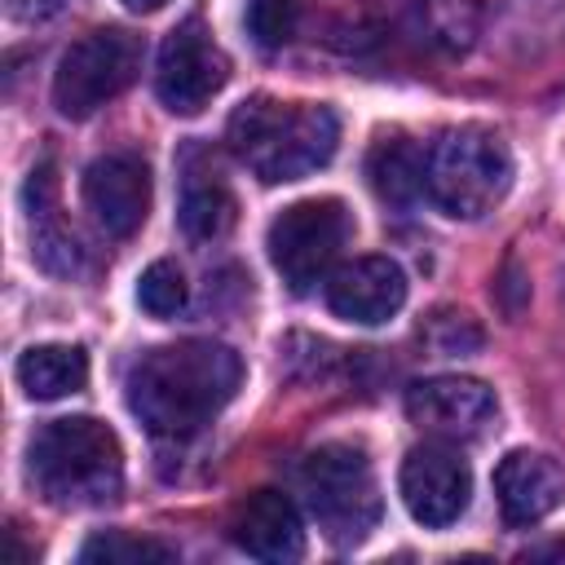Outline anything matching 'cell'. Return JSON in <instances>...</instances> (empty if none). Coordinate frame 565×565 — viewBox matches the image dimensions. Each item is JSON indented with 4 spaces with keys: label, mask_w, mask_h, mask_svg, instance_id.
I'll return each mask as SVG.
<instances>
[{
    "label": "cell",
    "mask_w": 565,
    "mask_h": 565,
    "mask_svg": "<svg viewBox=\"0 0 565 565\" xmlns=\"http://www.w3.org/2000/svg\"><path fill=\"white\" fill-rule=\"evenodd\" d=\"M124 4H128L132 13H154V9H163L168 0H124Z\"/></svg>",
    "instance_id": "cell-22"
},
{
    "label": "cell",
    "mask_w": 565,
    "mask_h": 565,
    "mask_svg": "<svg viewBox=\"0 0 565 565\" xmlns=\"http://www.w3.org/2000/svg\"><path fill=\"white\" fill-rule=\"evenodd\" d=\"M234 194L230 185L221 181L216 168H185V185H181V207H177V221L185 230V238L194 243H212V238H225L230 225H234Z\"/></svg>",
    "instance_id": "cell-16"
},
{
    "label": "cell",
    "mask_w": 565,
    "mask_h": 565,
    "mask_svg": "<svg viewBox=\"0 0 565 565\" xmlns=\"http://www.w3.org/2000/svg\"><path fill=\"white\" fill-rule=\"evenodd\" d=\"M137 305L150 318H172L185 309V278L172 260H154L141 278H137Z\"/></svg>",
    "instance_id": "cell-20"
},
{
    "label": "cell",
    "mask_w": 565,
    "mask_h": 565,
    "mask_svg": "<svg viewBox=\"0 0 565 565\" xmlns=\"http://www.w3.org/2000/svg\"><path fill=\"white\" fill-rule=\"evenodd\" d=\"M247 31L256 35V44L278 49L291 40L296 31V4L291 0H252L247 4Z\"/></svg>",
    "instance_id": "cell-21"
},
{
    "label": "cell",
    "mask_w": 565,
    "mask_h": 565,
    "mask_svg": "<svg viewBox=\"0 0 565 565\" xmlns=\"http://www.w3.org/2000/svg\"><path fill=\"white\" fill-rule=\"evenodd\" d=\"M508 185H512V154L503 137L481 124L446 128L424 150V199L455 221L486 216L508 194Z\"/></svg>",
    "instance_id": "cell-4"
},
{
    "label": "cell",
    "mask_w": 565,
    "mask_h": 565,
    "mask_svg": "<svg viewBox=\"0 0 565 565\" xmlns=\"http://www.w3.org/2000/svg\"><path fill=\"white\" fill-rule=\"evenodd\" d=\"M84 207L110 238H132L150 212V168L132 150H110L84 168Z\"/></svg>",
    "instance_id": "cell-11"
},
{
    "label": "cell",
    "mask_w": 565,
    "mask_h": 565,
    "mask_svg": "<svg viewBox=\"0 0 565 565\" xmlns=\"http://www.w3.org/2000/svg\"><path fill=\"white\" fill-rule=\"evenodd\" d=\"M397 490H402L406 512L419 525L446 530L468 512L472 468H468V459L459 450H450V441H424L402 459Z\"/></svg>",
    "instance_id": "cell-10"
},
{
    "label": "cell",
    "mask_w": 565,
    "mask_h": 565,
    "mask_svg": "<svg viewBox=\"0 0 565 565\" xmlns=\"http://www.w3.org/2000/svg\"><path fill=\"white\" fill-rule=\"evenodd\" d=\"M141 71V40L124 26H102L75 40L53 71V106L66 119H88L115 102Z\"/></svg>",
    "instance_id": "cell-6"
},
{
    "label": "cell",
    "mask_w": 565,
    "mask_h": 565,
    "mask_svg": "<svg viewBox=\"0 0 565 565\" xmlns=\"http://www.w3.org/2000/svg\"><path fill=\"white\" fill-rule=\"evenodd\" d=\"M225 141L256 181L282 185L331 163L340 146V119L313 102L247 97L230 115Z\"/></svg>",
    "instance_id": "cell-2"
},
{
    "label": "cell",
    "mask_w": 565,
    "mask_h": 565,
    "mask_svg": "<svg viewBox=\"0 0 565 565\" xmlns=\"http://www.w3.org/2000/svg\"><path fill=\"white\" fill-rule=\"evenodd\" d=\"M296 481H300L309 516L318 521V530L331 543L353 547L380 525L384 499H380V481H375V468L362 446L327 441V446L309 450L300 459Z\"/></svg>",
    "instance_id": "cell-5"
},
{
    "label": "cell",
    "mask_w": 565,
    "mask_h": 565,
    "mask_svg": "<svg viewBox=\"0 0 565 565\" xmlns=\"http://www.w3.org/2000/svg\"><path fill=\"white\" fill-rule=\"evenodd\" d=\"M406 305V274L388 256H358L327 274V309L358 327H380Z\"/></svg>",
    "instance_id": "cell-12"
},
{
    "label": "cell",
    "mask_w": 565,
    "mask_h": 565,
    "mask_svg": "<svg viewBox=\"0 0 565 565\" xmlns=\"http://www.w3.org/2000/svg\"><path fill=\"white\" fill-rule=\"evenodd\" d=\"M26 216H31V256L49 269V274H79L84 265V247L79 238L62 225L57 216V177L53 163H40L26 181Z\"/></svg>",
    "instance_id": "cell-15"
},
{
    "label": "cell",
    "mask_w": 565,
    "mask_h": 565,
    "mask_svg": "<svg viewBox=\"0 0 565 565\" xmlns=\"http://www.w3.org/2000/svg\"><path fill=\"white\" fill-rule=\"evenodd\" d=\"M406 415L437 441H477L494 428V388L472 375H428L406 388Z\"/></svg>",
    "instance_id": "cell-9"
},
{
    "label": "cell",
    "mask_w": 565,
    "mask_h": 565,
    "mask_svg": "<svg viewBox=\"0 0 565 565\" xmlns=\"http://www.w3.org/2000/svg\"><path fill=\"white\" fill-rule=\"evenodd\" d=\"M26 477L57 508H97L124 490V446L93 415L49 419L26 441Z\"/></svg>",
    "instance_id": "cell-3"
},
{
    "label": "cell",
    "mask_w": 565,
    "mask_h": 565,
    "mask_svg": "<svg viewBox=\"0 0 565 565\" xmlns=\"http://www.w3.org/2000/svg\"><path fill=\"white\" fill-rule=\"evenodd\" d=\"M366 177H371V190L393 203V207H406L415 199H424V150L393 137V141H380L366 159Z\"/></svg>",
    "instance_id": "cell-18"
},
{
    "label": "cell",
    "mask_w": 565,
    "mask_h": 565,
    "mask_svg": "<svg viewBox=\"0 0 565 565\" xmlns=\"http://www.w3.org/2000/svg\"><path fill=\"white\" fill-rule=\"evenodd\" d=\"M230 534H234V543H238L247 556L274 561V565L300 561V552H305L300 512H296V503H291L282 490H256V494H247V499L234 508Z\"/></svg>",
    "instance_id": "cell-14"
},
{
    "label": "cell",
    "mask_w": 565,
    "mask_h": 565,
    "mask_svg": "<svg viewBox=\"0 0 565 565\" xmlns=\"http://www.w3.org/2000/svg\"><path fill=\"white\" fill-rule=\"evenodd\" d=\"M349 234H353V221L340 199H300L269 221L265 247L282 282L291 291H309L313 282H327Z\"/></svg>",
    "instance_id": "cell-7"
},
{
    "label": "cell",
    "mask_w": 565,
    "mask_h": 565,
    "mask_svg": "<svg viewBox=\"0 0 565 565\" xmlns=\"http://www.w3.org/2000/svg\"><path fill=\"white\" fill-rule=\"evenodd\" d=\"M243 362L221 340H177L141 353L128 371V411L154 437H194L238 393Z\"/></svg>",
    "instance_id": "cell-1"
},
{
    "label": "cell",
    "mask_w": 565,
    "mask_h": 565,
    "mask_svg": "<svg viewBox=\"0 0 565 565\" xmlns=\"http://www.w3.org/2000/svg\"><path fill=\"white\" fill-rule=\"evenodd\" d=\"M84 565H172L177 552L154 543V539H137L124 530H102L79 547Z\"/></svg>",
    "instance_id": "cell-19"
},
{
    "label": "cell",
    "mask_w": 565,
    "mask_h": 565,
    "mask_svg": "<svg viewBox=\"0 0 565 565\" xmlns=\"http://www.w3.org/2000/svg\"><path fill=\"white\" fill-rule=\"evenodd\" d=\"M18 384L35 402L71 397L88 384V358L75 344H31L18 358Z\"/></svg>",
    "instance_id": "cell-17"
},
{
    "label": "cell",
    "mask_w": 565,
    "mask_h": 565,
    "mask_svg": "<svg viewBox=\"0 0 565 565\" xmlns=\"http://www.w3.org/2000/svg\"><path fill=\"white\" fill-rule=\"evenodd\" d=\"M494 499L508 525H539L565 503V472L539 450H508L494 468Z\"/></svg>",
    "instance_id": "cell-13"
},
{
    "label": "cell",
    "mask_w": 565,
    "mask_h": 565,
    "mask_svg": "<svg viewBox=\"0 0 565 565\" xmlns=\"http://www.w3.org/2000/svg\"><path fill=\"white\" fill-rule=\"evenodd\" d=\"M230 79V57L203 26V18H185L168 31L154 66V93L172 115H199Z\"/></svg>",
    "instance_id": "cell-8"
}]
</instances>
